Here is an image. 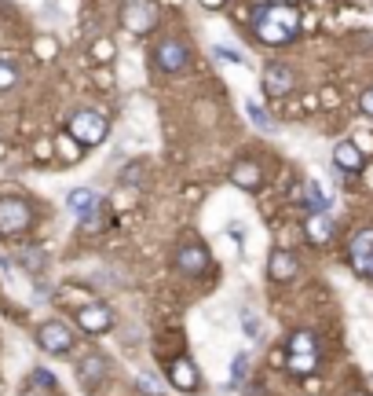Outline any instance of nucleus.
<instances>
[{
	"instance_id": "obj_29",
	"label": "nucleus",
	"mask_w": 373,
	"mask_h": 396,
	"mask_svg": "<svg viewBox=\"0 0 373 396\" xmlns=\"http://www.w3.org/2000/svg\"><path fill=\"white\" fill-rule=\"evenodd\" d=\"M33 381H37V386H48V389L55 386V378H51L48 370H37V375H33Z\"/></svg>"
},
{
	"instance_id": "obj_33",
	"label": "nucleus",
	"mask_w": 373,
	"mask_h": 396,
	"mask_svg": "<svg viewBox=\"0 0 373 396\" xmlns=\"http://www.w3.org/2000/svg\"><path fill=\"white\" fill-rule=\"evenodd\" d=\"M246 396H267V393H264L260 386H249V393H246Z\"/></svg>"
},
{
	"instance_id": "obj_31",
	"label": "nucleus",
	"mask_w": 373,
	"mask_h": 396,
	"mask_svg": "<svg viewBox=\"0 0 373 396\" xmlns=\"http://www.w3.org/2000/svg\"><path fill=\"white\" fill-rule=\"evenodd\" d=\"M216 55H220V59H230V62H242V55L230 52V48H216Z\"/></svg>"
},
{
	"instance_id": "obj_24",
	"label": "nucleus",
	"mask_w": 373,
	"mask_h": 396,
	"mask_svg": "<svg viewBox=\"0 0 373 396\" xmlns=\"http://www.w3.org/2000/svg\"><path fill=\"white\" fill-rule=\"evenodd\" d=\"M246 367H249V356L238 352V356H235V367H230V381H242V378H246Z\"/></svg>"
},
{
	"instance_id": "obj_12",
	"label": "nucleus",
	"mask_w": 373,
	"mask_h": 396,
	"mask_svg": "<svg viewBox=\"0 0 373 396\" xmlns=\"http://www.w3.org/2000/svg\"><path fill=\"white\" fill-rule=\"evenodd\" d=\"M107 360L102 356H84L81 363H77V381H81V389L84 393H95L102 386V378H107Z\"/></svg>"
},
{
	"instance_id": "obj_23",
	"label": "nucleus",
	"mask_w": 373,
	"mask_h": 396,
	"mask_svg": "<svg viewBox=\"0 0 373 396\" xmlns=\"http://www.w3.org/2000/svg\"><path fill=\"white\" fill-rule=\"evenodd\" d=\"M15 81H19V70L11 67V62H4V59H0V92H8V88L15 85Z\"/></svg>"
},
{
	"instance_id": "obj_26",
	"label": "nucleus",
	"mask_w": 373,
	"mask_h": 396,
	"mask_svg": "<svg viewBox=\"0 0 373 396\" xmlns=\"http://www.w3.org/2000/svg\"><path fill=\"white\" fill-rule=\"evenodd\" d=\"M246 114H249V118H253L256 125H260V129H271V118H267V114H264L260 107H256V103H246Z\"/></svg>"
},
{
	"instance_id": "obj_3",
	"label": "nucleus",
	"mask_w": 373,
	"mask_h": 396,
	"mask_svg": "<svg viewBox=\"0 0 373 396\" xmlns=\"http://www.w3.org/2000/svg\"><path fill=\"white\" fill-rule=\"evenodd\" d=\"M107 118L95 110H77L73 118H70V136L77 139L81 147H99L102 139H107Z\"/></svg>"
},
{
	"instance_id": "obj_14",
	"label": "nucleus",
	"mask_w": 373,
	"mask_h": 396,
	"mask_svg": "<svg viewBox=\"0 0 373 396\" xmlns=\"http://www.w3.org/2000/svg\"><path fill=\"white\" fill-rule=\"evenodd\" d=\"M230 184L242 187V191H260L264 169H260L256 162H249V158H238L235 165H230Z\"/></svg>"
},
{
	"instance_id": "obj_4",
	"label": "nucleus",
	"mask_w": 373,
	"mask_h": 396,
	"mask_svg": "<svg viewBox=\"0 0 373 396\" xmlns=\"http://www.w3.org/2000/svg\"><path fill=\"white\" fill-rule=\"evenodd\" d=\"M30 224H33L30 202H22V198H0V235H4V239H15V235H22Z\"/></svg>"
},
{
	"instance_id": "obj_15",
	"label": "nucleus",
	"mask_w": 373,
	"mask_h": 396,
	"mask_svg": "<svg viewBox=\"0 0 373 396\" xmlns=\"http://www.w3.org/2000/svg\"><path fill=\"white\" fill-rule=\"evenodd\" d=\"M267 275H271L275 283H289V279L300 275V261L293 257L289 250H275L271 261H267Z\"/></svg>"
},
{
	"instance_id": "obj_13",
	"label": "nucleus",
	"mask_w": 373,
	"mask_h": 396,
	"mask_svg": "<svg viewBox=\"0 0 373 396\" xmlns=\"http://www.w3.org/2000/svg\"><path fill=\"white\" fill-rule=\"evenodd\" d=\"M333 165H337L340 173L355 176V173H363V169H366V158H363V150H358L352 139H340V144L333 147Z\"/></svg>"
},
{
	"instance_id": "obj_10",
	"label": "nucleus",
	"mask_w": 373,
	"mask_h": 396,
	"mask_svg": "<svg viewBox=\"0 0 373 396\" xmlns=\"http://www.w3.org/2000/svg\"><path fill=\"white\" fill-rule=\"evenodd\" d=\"M176 268L183 275H201L209 268V250L198 246V242H187V246L176 250Z\"/></svg>"
},
{
	"instance_id": "obj_30",
	"label": "nucleus",
	"mask_w": 373,
	"mask_h": 396,
	"mask_svg": "<svg viewBox=\"0 0 373 396\" xmlns=\"http://www.w3.org/2000/svg\"><path fill=\"white\" fill-rule=\"evenodd\" d=\"M363 110L373 118V88H366V92H363Z\"/></svg>"
},
{
	"instance_id": "obj_17",
	"label": "nucleus",
	"mask_w": 373,
	"mask_h": 396,
	"mask_svg": "<svg viewBox=\"0 0 373 396\" xmlns=\"http://www.w3.org/2000/svg\"><path fill=\"white\" fill-rule=\"evenodd\" d=\"M318 363H322V352H286V367H289L297 378L315 375Z\"/></svg>"
},
{
	"instance_id": "obj_7",
	"label": "nucleus",
	"mask_w": 373,
	"mask_h": 396,
	"mask_svg": "<svg viewBox=\"0 0 373 396\" xmlns=\"http://www.w3.org/2000/svg\"><path fill=\"white\" fill-rule=\"evenodd\" d=\"M348 261L358 275L373 279V227H363V232L348 242Z\"/></svg>"
},
{
	"instance_id": "obj_25",
	"label": "nucleus",
	"mask_w": 373,
	"mask_h": 396,
	"mask_svg": "<svg viewBox=\"0 0 373 396\" xmlns=\"http://www.w3.org/2000/svg\"><path fill=\"white\" fill-rule=\"evenodd\" d=\"M136 386L143 389L147 396H165V393H161V386H158V381H154L150 375H139V378H136Z\"/></svg>"
},
{
	"instance_id": "obj_32",
	"label": "nucleus",
	"mask_w": 373,
	"mask_h": 396,
	"mask_svg": "<svg viewBox=\"0 0 373 396\" xmlns=\"http://www.w3.org/2000/svg\"><path fill=\"white\" fill-rule=\"evenodd\" d=\"M242 323H246V330H249V338H256V319L246 312V316H242Z\"/></svg>"
},
{
	"instance_id": "obj_16",
	"label": "nucleus",
	"mask_w": 373,
	"mask_h": 396,
	"mask_svg": "<svg viewBox=\"0 0 373 396\" xmlns=\"http://www.w3.org/2000/svg\"><path fill=\"white\" fill-rule=\"evenodd\" d=\"M304 232H307V239H311L315 246H329V242H333V221L326 213H311V216H307V224H304Z\"/></svg>"
},
{
	"instance_id": "obj_5",
	"label": "nucleus",
	"mask_w": 373,
	"mask_h": 396,
	"mask_svg": "<svg viewBox=\"0 0 373 396\" xmlns=\"http://www.w3.org/2000/svg\"><path fill=\"white\" fill-rule=\"evenodd\" d=\"M154 67L165 70V74H187V70H190L187 44L176 41V37H165V41H158V48H154Z\"/></svg>"
},
{
	"instance_id": "obj_9",
	"label": "nucleus",
	"mask_w": 373,
	"mask_h": 396,
	"mask_svg": "<svg viewBox=\"0 0 373 396\" xmlns=\"http://www.w3.org/2000/svg\"><path fill=\"white\" fill-rule=\"evenodd\" d=\"M37 345H41L44 352H51V356H62V352H70L73 349V334H70V327L66 323H44L41 330H37Z\"/></svg>"
},
{
	"instance_id": "obj_27",
	"label": "nucleus",
	"mask_w": 373,
	"mask_h": 396,
	"mask_svg": "<svg viewBox=\"0 0 373 396\" xmlns=\"http://www.w3.org/2000/svg\"><path fill=\"white\" fill-rule=\"evenodd\" d=\"M136 180H143V169H139V165H128L125 176H121V184H136Z\"/></svg>"
},
{
	"instance_id": "obj_11",
	"label": "nucleus",
	"mask_w": 373,
	"mask_h": 396,
	"mask_svg": "<svg viewBox=\"0 0 373 396\" xmlns=\"http://www.w3.org/2000/svg\"><path fill=\"white\" fill-rule=\"evenodd\" d=\"M169 381L179 389V393H198L201 378H198V367L187 360V356H176V360L169 363Z\"/></svg>"
},
{
	"instance_id": "obj_28",
	"label": "nucleus",
	"mask_w": 373,
	"mask_h": 396,
	"mask_svg": "<svg viewBox=\"0 0 373 396\" xmlns=\"http://www.w3.org/2000/svg\"><path fill=\"white\" fill-rule=\"evenodd\" d=\"M92 55H95V59H113V44H107V41H99V44L92 48Z\"/></svg>"
},
{
	"instance_id": "obj_22",
	"label": "nucleus",
	"mask_w": 373,
	"mask_h": 396,
	"mask_svg": "<svg viewBox=\"0 0 373 396\" xmlns=\"http://www.w3.org/2000/svg\"><path fill=\"white\" fill-rule=\"evenodd\" d=\"M22 264L30 268V272H44L48 257H44V250H37V246H26V250H22Z\"/></svg>"
},
{
	"instance_id": "obj_20",
	"label": "nucleus",
	"mask_w": 373,
	"mask_h": 396,
	"mask_svg": "<svg viewBox=\"0 0 373 396\" xmlns=\"http://www.w3.org/2000/svg\"><path fill=\"white\" fill-rule=\"evenodd\" d=\"M304 202L311 206V213H326V209H329V195L322 191V184H307V191H304Z\"/></svg>"
},
{
	"instance_id": "obj_18",
	"label": "nucleus",
	"mask_w": 373,
	"mask_h": 396,
	"mask_svg": "<svg viewBox=\"0 0 373 396\" xmlns=\"http://www.w3.org/2000/svg\"><path fill=\"white\" fill-rule=\"evenodd\" d=\"M66 206H70L77 216H84V213H92V209L99 206V198H95L92 187H77V191H70V195H66Z\"/></svg>"
},
{
	"instance_id": "obj_8",
	"label": "nucleus",
	"mask_w": 373,
	"mask_h": 396,
	"mask_svg": "<svg viewBox=\"0 0 373 396\" xmlns=\"http://www.w3.org/2000/svg\"><path fill=\"white\" fill-rule=\"evenodd\" d=\"M77 327L84 330V334H107V330L113 327V312L107 309V304L99 301H88L77 309Z\"/></svg>"
},
{
	"instance_id": "obj_34",
	"label": "nucleus",
	"mask_w": 373,
	"mask_h": 396,
	"mask_svg": "<svg viewBox=\"0 0 373 396\" xmlns=\"http://www.w3.org/2000/svg\"><path fill=\"white\" fill-rule=\"evenodd\" d=\"M348 396H370V393H366V389H352Z\"/></svg>"
},
{
	"instance_id": "obj_1",
	"label": "nucleus",
	"mask_w": 373,
	"mask_h": 396,
	"mask_svg": "<svg viewBox=\"0 0 373 396\" xmlns=\"http://www.w3.org/2000/svg\"><path fill=\"white\" fill-rule=\"evenodd\" d=\"M300 30V15L293 8H260V15H256V37H260L264 44H289L293 37Z\"/></svg>"
},
{
	"instance_id": "obj_19",
	"label": "nucleus",
	"mask_w": 373,
	"mask_h": 396,
	"mask_svg": "<svg viewBox=\"0 0 373 396\" xmlns=\"http://www.w3.org/2000/svg\"><path fill=\"white\" fill-rule=\"evenodd\" d=\"M286 352H322V345H318V334H315V330H297V334L289 338Z\"/></svg>"
},
{
	"instance_id": "obj_21",
	"label": "nucleus",
	"mask_w": 373,
	"mask_h": 396,
	"mask_svg": "<svg viewBox=\"0 0 373 396\" xmlns=\"http://www.w3.org/2000/svg\"><path fill=\"white\" fill-rule=\"evenodd\" d=\"M110 224V216H107V209H92V213H84V221H81V227H84V232H102V227H107Z\"/></svg>"
},
{
	"instance_id": "obj_6",
	"label": "nucleus",
	"mask_w": 373,
	"mask_h": 396,
	"mask_svg": "<svg viewBox=\"0 0 373 396\" xmlns=\"http://www.w3.org/2000/svg\"><path fill=\"white\" fill-rule=\"evenodd\" d=\"M293 85H297L293 67H286V62H267L264 67V92L271 99H286L293 92Z\"/></svg>"
},
{
	"instance_id": "obj_2",
	"label": "nucleus",
	"mask_w": 373,
	"mask_h": 396,
	"mask_svg": "<svg viewBox=\"0 0 373 396\" xmlns=\"http://www.w3.org/2000/svg\"><path fill=\"white\" fill-rule=\"evenodd\" d=\"M158 19L161 15H158V4H154V0H125L121 4V26L136 37L150 33L158 26Z\"/></svg>"
}]
</instances>
